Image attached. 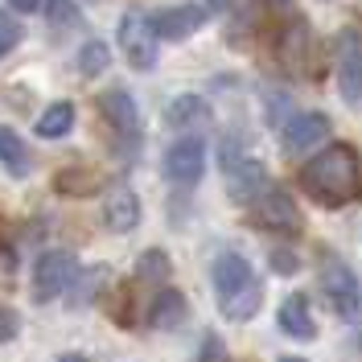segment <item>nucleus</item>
Instances as JSON below:
<instances>
[{"label": "nucleus", "mask_w": 362, "mask_h": 362, "mask_svg": "<svg viewBox=\"0 0 362 362\" xmlns=\"http://www.w3.org/2000/svg\"><path fill=\"white\" fill-rule=\"evenodd\" d=\"M115 33H119L124 62H128L132 70H153V66H157V29H153V17L124 13Z\"/></svg>", "instance_id": "obj_9"}, {"label": "nucleus", "mask_w": 362, "mask_h": 362, "mask_svg": "<svg viewBox=\"0 0 362 362\" xmlns=\"http://www.w3.org/2000/svg\"><path fill=\"white\" fill-rule=\"evenodd\" d=\"M276 321H280V334L293 338V341H313L317 338V321H313V309H309V296H300V293L284 296Z\"/></svg>", "instance_id": "obj_16"}, {"label": "nucleus", "mask_w": 362, "mask_h": 362, "mask_svg": "<svg viewBox=\"0 0 362 362\" xmlns=\"http://www.w3.org/2000/svg\"><path fill=\"white\" fill-rule=\"evenodd\" d=\"M272 4H276V8H288V0H272Z\"/></svg>", "instance_id": "obj_31"}, {"label": "nucleus", "mask_w": 362, "mask_h": 362, "mask_svg": "<svg viewBox=\"0 0 362 362\" xmlns=\"http://www.w3.org/2000/svg\"><path fill=\"white\" fill-rule=\"evenodd\" d=\"M107 62H112L107 42H99V37L83 42V49H78V74H83V78H99V74L107 70Z\"/></svg>", "instance_id": "obj_21"}, {"label": "nucleus", "mask_w": 362, "mask_h": 362, "mask_svg": "<svg viewBox=\"0 0 362 362\" xmlns=\"http://www.w3.org/2000/svg\"><path fill=\"white\" fill-rule=\"evenodd\" d=\"M54 185L62 189V194H90V185H95V173L90 169H66V173H58Z\"/></svg>", "instance_id": "obj_23"}, {"label": "nucleus", "mask_w": 362, "mask_h": 362, "mask_svg": "<svg viewBox=\"0 0 362 362\" xmlns=\"http://www.w3.org/2000/svg\"><path fill=\"white\" fill-rule=\"evenodd\" d=\"M103 223H107L112 235H132L136 226H140V198L128 185L107 189V198H103Z\"/></svg>", "instance_id": "obj_15"}, {"label": "nucleus", "mask_w": 362, "mask_h": 362, "mask_svg": "<svg viewBox=\"0 0 362 362\" xmlns=\"http://www.w3.org/2000/svg\"><path fill=\"white\" fill-rule=\"evenodd\" d=\"M223 358H226L223 338H218V334H206V341H202V358H198V362H223Z\"/></svg>", "instance_id": "obj_27"}, {"label": "nucleus", "mask_w": 362, "mask_h": 362, "mask_svg": "<svg viewBox=\"0 0 362 362\" xmlns=\"http://www.w3.org/2000/svg\"><path fill=\"white\" fill-rule=\"evenodd\" d=\"M95 107H99V119L107 124L115 148L136 153V148H140V107H136L132 95L124 87H107V90H99Z\"/></svg>", "instance_id": "obj_5"}, {"label": "nucleus", "mask_w": 362, "mask_h": 362, "mask_svg": "<svg viewBox=\"0 0 362 362\" xmlns=\"http://www.w3.org/2000/svg\"><path fill=\"white\" fill-rule=\"evenodd\" d=\"M58 362H87V358H83V354H62Z\"/></svg>", "instance_id": "obj_30"}, {"label": "nucleus", "mask_w": 362, "mask_h": 362, "mask_svg": "<svg viewBox=\"0 0 362 362\" xmlns=\"http://www.w3.org/2000/svg\"><path fill=\"white\" fill-rule=\"evenodd\" d=\"M70 128H74V103H66V99L49 103L42 112V119H37V136H45V140H58V136H66Z\"/></svg>", "instance_id": "obj_20"}, {"label": "nucleus", "mask_w": 362, "mask_h": 362, "mask_svg": "<svg viewBox=\"0 0 362 362\" xmlns=\"http://www.w3.org/2000/svg\"><path fill=\"white\" fill-rule=\"evenodd\" d=\"M202 25H206L202 4H173V8H160L157 17H153V29H157V37H165V42H185Z\"/></svg>", "instance_id": "obj_13"}, {"label": "nucleus", "mask_w": 362, "mask_h": 362, "mask_svg": "<svg viewBox=\"0 0 362 362\" xmlns=\"http://www.w3.org/2000/svg\"><path fill=\"white\" fill-rule=\"evenodd\" d=\"M280 362H305V358H280Z\"/></svg>", "instance_id": "obj_32"}, {"label": "nucleus", "mask_w": 362, "mask_h": 362, "mask_svg": "<svg viewBox=\"0 0 362 362\" xmlns=\"http://www.w3.org/2000/svg\"><path fill=\"white\" fill-rule=\"evenodd\" d=\"M338 90L350 107H362V37L354 29L338 37Z\"/></svg>", "instance_id": "obj_11"}, {"label": "nucleus", "mask_w": 362, "mask_h": 362, "mask_svg": "<svg viewBox=\"0 0 362 362\" xmlns=\"http://www.w3.org/2000/svg\"><path fill=\"white\" fill-rule=\"evenodd\" d=\"M300 189L325 210H341V206L362 198V160L350 144H325L317 157L305 160L300 169Z\"/></svg>", "instance_id": "obj_1"}, {"label": "nucleus", "mask_w": 362, "mask_h": 362, "mask_svg": "<svg viewBox=\"0 0 362 362\" xmlns=\"http://www.w3.org/2000/svg\"><path fill=\"white\" fill-rule=\"evenodd\" d=\"M251 223L264 226V230H276V235H296L305 218H300V206L293 202V194L284 185H268V194L251 206Z\"/></svg>", "instance_id": "obj_10"}, {"label": "nucleus", "mask_w": 362, "mask_h": 362, "mask_svg": "<svg viewBox=\"0 0 362 362\" xmlns=\"http://www.w3.org/2000/svg\"><path fill=\"white\" fill-rule=\"evenodd\" d=\"M169 276H173V264H169V255H165L160 247H148V251L136 255V272H132L136 284H153V288L160 284V288H165Z\"/></svg>", "instance_id": "obj_18"}, {"label": "nucleus", "mask_w": 362, "mask_h": 362, "mask_svg": "<svg viewBox=\"0 0 362 362\" xmlns=\"http://www.w3.org/2000/svg\"><path fill=\"white\" fill-rule=\"evenodd\" d=\"M0 165H4L8 177H25L29 165H33L29 148H25V140L13 132V128H0Z\"/></svg>", "instance_id": "obj_19"}, {"label": "nucleus", "mask_w": 362, "mask_h": 362, "mask_svg": "<svg viewBox=\"0 0 362 362\" xmlns=\"http://www.w3.org/2000/svg\"><path fill=\"white\" fill-rule=\"evenodd\" d=\"M45 17H49V25L58 33H66V29H74V25L83 21L78 8H74V0H45Z\"/></svg>", "instance_id": "obj_22"}, {"label": "nucleus", "mask_w": 362, "mask_h": 362, "mask_svg": "<svg viewBox=\"0 0 362 362\" xmlns=\"http://www.w3.org/2000/svg\"><path fill=\"white\" fill-rule=\"evenodd\" d=\"M21 33H25L21 21H17L8 8H0V58H4V54H13V49L21 45Z\"/></svg>", "instance_id": "obj_24"}, {"label": "nucleus", "mask_w": 362, "mask_h": 362, "mask_svg": "<svg viewBox=\"0 0 362 362\" xmlns=\"http://www.w3.org/2000/svg\"><path fill=\"white\" fill-rule=\"evenodd\" d=\"M17 13H37V8H45V0H8Z\"/></svg>", "instance_id": "obj_28"}, {"label": "nucleus", "mask_w": 362, "mask_h": 362, "mask_svg": "<svg viewBox=\"0 0 362 362\" xmlns=\"http://www.w3.org/2000/svg\"><path fill=\"white\" fill-rule=\"evenodd\" d=\"M189 317V300H185V293L181 288H157L153 293V300H148V309H144V321L153 325V329H160V334H173V329H181V321Z\"/></svg>", "instance_id": "obj_14"}, {"label": "nucleus", "mask_w": 362, "mask_h": 362, "mask_svg": "<svg viewBox=\"0 0 362 362\" xmlns=\"http://www.w3.org/2000/svg\"><path fill=\"white\" fill-rule=\"evenodd\" d=\"M276 58H280V66L288 70L293 78H317V37H313V25L305 17H293L280 29Z\"/></svg>", "instance_id": "obj_6"}, {"label": "nucleus", "mask_w": 362, "mask_h": 362, "mask_svg": "<svg viewBox=\"0 0 362 362\" xmlns=\"http://www.w3.org/2000/svg\"><path fill=\"white\" fill-rule=\"evenodd\" d=\"M165 119H169L173 128H181V132H189V128L198 132V128H210V124H214V112H210V103H206L202 95H181V99L169 103Z\"/></svg>", "instance_id": "obj_17"}, {"label": "nucleus", "mask_w": 362, "mask_h": 362, "mask_svg": "<svg viewBox=\"0 0 362 362\" xmlns=\"http://www.w3.org/2000/svg\"><path fill=\"white\" fill-rule=\"evenodd\" d=\"M78 280V259H74V251H42L37 255V264H33V300H58V296H66V288Z\"/></svg>", "instance_id": "obj_7"}, {"label": "nucleus", "mask_w": 362, "mask_h": 362, "mask_svg": "<svg viewBox=\"0 0 362 362\" xmlns=\"http://www.w3.org/2000/svg\"><path fill=\"white\" fill-rule=\"evenodd\" d=\"M160 173H165V181H173V185H181V189L198 185L202 173H206L202 136H181V140H173V144L165 148V157H160Z\"/></svg>", "instance_id": "obj_8"}, {"label": "nucleus", "mask_w": 362, "mask_h": 362, "mask_svg": "<svg viewBox=\"0 0 362 362\" xmlns=\"http://www.w3.org/2000/svg\"><path fill=\"white\" fill-rule=\"evenodd\" d=\"M235 4H239V0H210V8H214V13H230Z\"/></svg>", "instance_id": "obj_29"}, {"label": "nucleus", "mask_w": 362, "mask_h": 362, "mask_svg": "<svg viewBox=\"0 0 362 362\" xmlns=\"http://www.w3.org/2000/svg\"><path fill=\"white\" fill-rule=\"evenodd\" d=\"M329 132V119L321 112H300V115H288L284 128H280V144L284 153H309L321 144V136Z\"/></svg>", "instance_id": "obj_12"}, {"label": "nucleus", "mask_w": 362, "mask_h": 362, "mask_svg": "<svg viewBox=\"0 0 362 362\" xmlns=\"http://www.w3.org/2000/svg\"><path fill=\"white\" fill-rule=\"evenodd\" d=\"M21 334V321H17V313L8 309V305H0V341H13Z\"/></svg>", "instance_id": "obj_26"}, {"label": "nucleus", "mask_w": 362, "mask_h": 362, "mask_svg": "<svg viewBox=\"0 0 362 362\" xmlns=\"http://www.w3.org/2000/svg\"><path fill=\"white\" fill-rule=\"evenodd\" d=\"M210 280H214V300H218V313L226 321H251L264 305V284L255 280L247 255L239 251H223L210 268Z\"/></svg>", "instance_id": "obj_2"}, {"label": "nucleus", "mask_w": 362, "mask_h": 362, "mask_svg": "<svg viewBox=\"0 0 362 362\" xmlns=\"http://www.w3.org/2000/svg\"><path fill=\"white\" fill-rule=\"evenodd\" d=\"M317 288H321V300L329 305V313L341 317V321H354L362 309V288L354 268L334 255V251H321V264H317Z\"/></svg>", "instance_id": "obj_4"}, {"label": "nucleus", "mask_w": 362, "mask_h": 362, "mask_svg": "<svg viewBox=\"0 0 362 362\" xmlns=\"http://www.w3.org/2000/svg\"><path fill=\"white\" fill-rule=\"evenodd\" d=\"M218 153H223L218 160H223L226 194H230L235 202H243V206H255L264 194H268V185H272L264 160L243 144V136H226L223 144H218Z\"/></svg>", "instance_id": "obj_3"}, {"label": "nucleus", "mask_w": 362, "mask_h": 362, "mask_svg": "<svg viewBox=\"0 0 362 362\" xmlns=\"http://www.w3.org/2000/svg\"><path fill=\"white\" fill-rule=\"evenodd\" d=\"M272 272H280V276H296L300 272V259H296L293 247H272Z\"/></svg>", "instance_id": "obj_25"}]
</instances>
